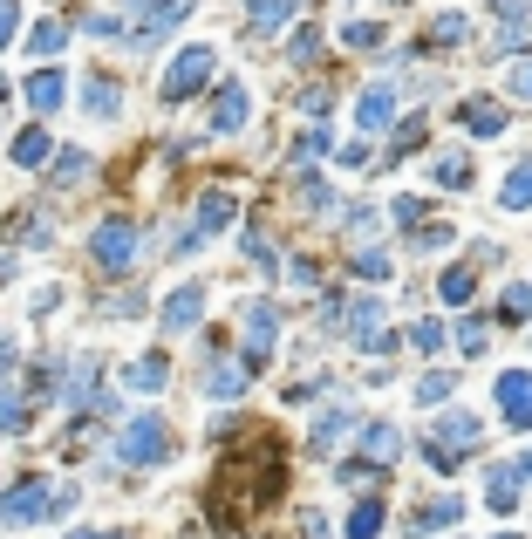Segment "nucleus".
<instances>
[{"label": "nucleus", "instance_id": "nucleus-1", "mask_svg": "<svg viewBox=\"0 0 532 539\" xmlns=\"http://www.w3.org/2000/svg\"><path fill=\"white\" fill-rule=\"evenodd\" d=\"M76 505V492H48V478H21L7 499H0V519L7 526H41V519H62Z\"/></svg>", "mask_w": 532, "mask_h": 539}, {"label": "nucleus", "instance_id": "nucleus-2", "mask_svg": "<svg viewBox=\"0 0 532 539\" xmlns=\"http://www.w3.org/2000/svg\"><path fill=\"white\" fill-rule=\"evenodd\" d=\"M478 437H485V424H478V417H464V410H451V417H437V424H430L423 458L437 464V471H457V464H464V451H471Z\"/></svg>", "mask_w": 532, "mask_h": 539}, {"label": "nucleus", "instance_id": "nucleus-3", "mask_svg": "<svg viewBox=\"0 0 532 539\" xmlns=\"http://www.w3.org/2000/svg\"><path fill=\"white\" fill-rule=\"evenodd\" d=\"M212 69H219V48H212V41H198V48H185V55L164 69L157 96H164V103H185L191 89H205V82H212Z\"/></svg>", "mask_w": 532, "mask_h": 539}, {"label": "nucleus", "instance_id": "nucleus-4", "mask_svg": "<svg viewBox=\"0 0 532 539\" xmlns=\"http://www.w3.org/2000/svg\"><path fill=\"white\" fill-rule=\"evenodd\" d=\"M116 451H123V464H164L171 458V430L157 424V417H137V424H123Z\"/></svg>", "mask_w": 532, "mask_h": 539}, {"label": "nucleus", "instance_id": "nucleus-5", "mask_svg": "<svg viewBox=\"0 0 532 539\" xmlns=\"http://www.w3.org/2000/svg\"><path fill=\"white\" fill-rule=\"evenodd\" d=\"M335 328H342L348 342L369 355V348H376V335H382V301H376V294H355V301H342V321H335Z\"/></svg>", "mask_w": 532, "mask_h": 539}, {"label": "nucleus", "instance_id": "nucleus-6", "mask_svg": "<svg viewBox=\"0 0 532 539\" xmlns=\"http://www.w3.org/2000/svg\"><path fill=\"white\" fill-rule=\"evenodd\" d=\"M89 253H96V267H103V273H123L130 260H137V232L123 226V219H110V226H96Z\"/></svg>", "mask_w": 532, "mask_h": 539}, {"label": "nucleus", "instance_id": "nucleus-7", "mask_svg": "<svg viewBox=\"0 0 532 539\" xmlns=\"http://www.w3.org/2000/svg\"><path fill=\"white\" fill-rule=\"evenodd\" d=\"M498 417L512 430H532V369H505L498 376Z\"/></svg>", "mask_w": 532, "mask_h": 539}, {"label": "nucleus", "instance_id": "nucleus-8", "mask_svg": "<svg viewBox=\"0 0 532 539\" xmlns=\"http://www.w3.org/2000/svg\"><path fill=\"white\" fill-rule=\"evenodd\" d=\"M246 110H253L246 82H219V96H212V110H205V123H212L219 137H232V130H246Z\"/></svg>", "mask_w": 532, "mask_h": 539}, {"label": "nucleus", "instance_id": "nucleus-9", "mask_svg": "<svg viewBox=\"0 0 532 539\" xmlns=\"http://www.w3.org/2000/svg\"><path fill=\"white\" fill-rule=\"evenodd\" d=\"M246 335H253V342H246V362H253V369H266L273 335H280V314L266 308V301H246Z\"/></svg>", "mask_w": 532, "mask_h": 539}, {"label": "nucleus", "instance_id": "nucleus-10", "mask_svg": "<svg viewBox=\"0 0 532 539\" xmlns=\"http://www.w3.org/2000/svg\"><path fill=\"white\" fill-rule=\"evenodd\" d=\"M198 314H205V287H178V294L157 308V328H164V335H185V328H198Z\"/></svg>", "mask_w": 532, "mask_h": 539}, {"label": "nucleus", "instance_id": "nucleus-11", "mask_svg": "<svg viewBox=\"0 0 532 539\" xmlns=\"http://www.w3.org/2000/svg\"><path fill=\"white\" fill-rule=\"evenodd\" d=\"M457 519H464V499H451V492H437V499H423L417 512H410L417 533H451Z\"/></svg>", "mask_w": 532, "mask_h": 539}, {"label": "nucleus", "instance_id": "nucleus-12", "mask_svg": "<svg viewBox=\"0 0 532 539\" xmlns=\"http://www.w3.org/2000/svg\"><path fill=\"white\" fill-rule=\"evenodd\" d=\"M485 512H498V519L519 512V471H512V464H492V471H485Z\"/></svg>", "mask_w": 532, "mask_h": 539}, {"label": "nucleus", "instance_id": "nucleus-13", "mask_svg": "<svg viewBox=\"0 0 532 539\" xmlns=\"http://www.w3.org/2000/svg\"><path fill=\"white\" fill-rule=\"evenodd\" d=\"M62 96H69V76H62V69H35V76H28V103H35V116H55L62 110Z\"/></svg>", "mask_w": 532, "mask_h": 539}, {"label": "nucleus", "instance_id": "nucleus-14", "mask_svg": "<svg viewBox=\"0 0 532 539\" xmlns=\"http://www.w3.org/2000/svg\"><path fill=\"white\" fill-rule=\"evenodd\" d=\"M164 376H171V369H164V355H137V362L123 369V389H130V396H157Z\"/></svg>", "mask_w": 532, "mask_h": 539}, {"label": "nucleus", "instance_id": "nucleus-15", "mask_svg": "<svg viewBox=\"0 0 532 539\" xmlns=\"http://www.w3.org/2000/svg\"><path fill=\"white\" fill-rule=\"evenodd\" d=\"M246 376H253V362H246V355H239V362H219V369L205 376V396H212V403H232V396L246 389Z\"/></svg>", "mask_w": 532, "mask_h": 539}, {"label": "nucleus", "instance_id": "nucleus-16", "mask_svg": "<svg viewBox=\"0 0 532 539\" xmlns=\"http://www.w3.org/2000/svg\"><path fill=\"white\" fill-rule=\"evenodd\" d=\"M389 116H396V96L389 89H362V103H355V123L376 137V130H389Z\"/></svg>", "mask_w": 532, "mask_h": 539}, {"label": "nucleus", "instance_id": "nucleus-17", "mask_svg": "<svg viewBox=\"0 0 532 539\" xmlns=\"http://www.w3.org/2000/svg\"><path fill=\"white\" fill-rule=\"evenodd\" d=\"M457 116H464V130H471V137H498V130H505V103H485V96H471Z\"/></svg>", "mask_w": 532, "mask_h": 539}, {"label": "nucleus", "instance_id": "nucleus-18", "mask_svg": "<svg viewBox=\"0 0 532 539\" xmlns=\"http://www.w3.org/2000/svg\"><path fill=\"white\" fill-rule=\"evenodd\" d=\"M232 219H239V198H232V192H205V198H198V226H205V232H226Z\"/></svg>", "mask_w": 532, "mask_h": 539}, {"label": "nucleus", "instance_id": "nucleus-19", "mask_svg": "<svg viewBox=\"0 0 532 539\" xmlns=\"http://www.w3.org/2000/svg\"><path fill=\"white\" fill-rule=\"evenodd\" d=\"M82 110H89V116H116V110H123V89L103 82V76H89V82H82Z\"/></svg>", "mask_w": 532, "mask_h": 539}, {"label": "nucleus", "instance_id": "nucleus-20", "mask_svg": "<svg viewBox=\"0 0 532 539\" xmlns=\"http://www.w3.org/2000/svg\"><path fill=\"white\" fill-rule=\"evenodd\" d=\"M287 21H294V0H253V21H246V28H253V35H280Z\"/></svg>", "mask_w": 532, "mask_h": 539}, {"label": "nucleus", "instance_id": "nucleus-21", "mask_svg": "<svg viewBox=\"0 0 532 539\" xmlns=\"http://www.w3.org/2000/svg\"><path fill=\"white\" fill-rule=\"evenodd\" d=\"M396 444H403V430H396V424H362V458L389 464V458H396Z\"/></svg>", "mask_w": 532, "mask_h": 539}, {"label": "nucleus", "instance_id": "nucleus-22", "mask_svg": "<svg viewBox=\"0 0 532 539\" xmlns=\"http://www.w3.org/2000/svg\"><path fill=\"white\" fill-rule=\"evenodd\" d=\"M498 205H505V212H526V205H532V164L505 171V185H498Z\"/></svg>", "mask_w": 532, "mask_h": 539}, {"label": "nucleus", "instance_id": "nucleus-23", "mask_svg": "<svg viewBox=\"0 0 532 539\" xmlns=\"http://www.w3.org/2000/svg\"><path fill=\"white\" fill-rule=\"evenodd\" d=\"M430 171H437V185H444V192H464V185H471V157H464V151H444Z\"/></svg>", "mask_w": 532, "mask_h": 539}, {"label": "nucleus", "instance_id": "nucleus-24", "mask_svg": "<svg viewBox=\"0 0 532 539\" xmlns=\"http://www.w3.org/2000/svg\"><path fill=\"white\" fill-rule=\"evenodd\" d=\"M382 526H389V512H382L376 499H362L355 512H348V539H376Z\"/></svg>", "mask_w": 532, "mask_h": 539}, {"label": "nucleus", "instance_id": "nucleus-25", "mask_svg": "<svg viewBox=\"0 0 532 539\" xmlns=\"http://www.w3.org/2000/svg\"><path fill=\"white\" fill-rule=\"evenodd\" d=\"M14 164H21V171L48 164V130H21V137H14Z\"/></svg>", "mask_w": 532, "mask_h": 539}, {"label": "nucleus", "instance_id": "nucleus-26", "mask_svg": "<svg viewBox=\"0 0 532 539\" xmlns=\"http://www.w3.org/2000/svg\"><path fill=\"white\" fill-rule=\"evenodd\" d=\"M28 48H35V55H55V48H69V21H35V28H28Z\"/></svg>", "mask_w": 532, "mask_h": 539}, {"label": "nucleus", "instance_id": "nucleus-27", "mask_svg": "<svg viewBox=\"0 0 532 539\" xmlns=\"http://www.w3.org/2000/svg\"><path fill=\"white\" fill-rule=\"evenodd\" d=\"M21 430H28V403L14 389H0V437H21Z\"/></svg>", "mask_w": 532, "mask_h": 539}, {"label": "nucleus", "instance_id": "nucleus-28", "mask_svg": "<svg viewBox=\"0 0 532 539\" xmlns=\"http://www.w3.org/2000/svg\"><path fill=\"white\" fill-rule=\"evenodd\" d=\"M328 144H335L328 130H307L301 144H294V157H287V171H301V164H314V157H328Z\"/></svg>", "mask_w": 532, "mask_h": 539}, {"label": "nucleus", "instance_id": "nucleus-29", "mask_svg": "<svg viewBox=\"0 0 532 539\" xmlns=\"http://www.w3.org/2000/svg\"><path fill=\"white\" fill-rule=\"evenodd\" d=\"M82 178H89V151H62V157H55V185H69V192H76Z\"/></svg>", "mask_w": 532, "mask_h": 539}, {"label": "nucleus", "instance_id": "nucleus-30", "mask_svg": "<svg viewBox=\"0 0 532 539\" xmlns=\"http://www.w3.org/2000/svg\"><path fill=\"white\" fill-rule=\"evenodd\" d=\"M471 294H478V273H471V267H451V273H444V301H451V308H464Z\"/></svg>", "mask_w": 532, "mask_h": 539}, {"label": "nucleus", "instance_id": "nucleus-31", "mask_svg": "<svg viewBox=\"0 0 532 539\" xmlns=\"http://www.w3.org/2000/svg\"><path fill=\"white\" fill-rule=\"evenodd\" d=\"M464 35H471V21H464V14H437V21H430V41H437V48H457Z\"/></svg>", "mask_w": 532, "mask_h": 539}, {"label": "nucleus", "instance_id": "nucleus-32", "mask_svg": "<svg viewBox=\"0 0 532 539\" xmlns=\"http://www.w3.org/2000/svg\"><path fill=\"white\" fill-rule=\"evenodd\" d=\"M410 342H417V348H423V355H437V348L451 342V335H444V321H437V314H423L417 328H410Z\"/></svg>", "mask_w": 532, "mask_h": 539}, {"label": "nucleus", "instance_id": "nucleus-33", "mask_svg": "<svg viewBox=\"0 0 532 539\" xmlns=\"http://www.w3.org/2000/svg\"><path fill=\"white\" fill-rule=\"evenodd\" d=\"M348 430H355V417H321V424H314V451H335Z\"/></svg>", "mask_w": 532, "mask_h": 539}, {"label": "nucleus", "instance_id": "nucleus-34", "mask_svg": "<svg viewBox=\"0 0 532 539\" xmlns=\"http://www.w3.org/2000/svg\"><path fill=\"white\" fill-rule=\"evenodd\" d=\"M14 239H28V246H48V239H55V226H48V219H35V212H21V219H14Z\"/></svg>", "mask_w": 532, "mask_h": 539}, {"label": "nucleus", "instance_id": "nucleus-35", "mask_svg": "<svg viewBox=\"0 0 532 539\" xmlns=\"http://www.w3.org/2000/svg\"><path fill=\"white\" fill-rule=\"evenodd\" d=\"M410 239H417V253H444V246H451V226H437V219H430V226H417Z\"/></svg>", "mask_w": 532, "mask_h": 539}, {"label": "nucleus", "instance_id": "nucleus-36", "mask_svg": "<svg viewBox=\"0 0 532 539\" xmlns=\"http://www.w3.org/2000/svg\"><path fill=\"white\" fill-rule=\"evenodd\" d=\"M355 273H362V280H389V253L362 246V253H355Z\"/></svg>", "mask_w": 532, "mask_h": 539}, {"label": "nucleus", "instance_id": "nucleus-37", "mask_svg": "<svg viewBox=\"0 0 532 539\" xmlns=\"http://www.w3.org/2000/svg\"><path fill=\"white\" fill-rule=\"evenodd\" d=\"M342 41H348V48H376V41H382V21H348Z\"/></svg>", "mask_w": 532, "mask_h": 539}, {"label": "nucleus", "instance_id": "nucleus-38", "mask_svg": "<svg viewBox=\"0 0 532 539\" xmlns=\"http://www.w3.org/2000/svg\"><path fill=\"white\" fill-rule=\"evenodd\" d=\"M82 28H89L96 41H116V35H130V28H123V14H89Z\"/></svg>", "mask_w": 532, "mask_h": 539}, {"label": "nucleus", "instance_id": "nucleus-39", "mask_svg": "<svg viewBox=\"0 0 532 539\" xmlns=\"http://www.w3.org/2000/svg\"><path fill=\"white\" fill-rule=\"evenodd\" d=\"M444 396H451V376H423V383H417V403H423V410H437Z\"/></svg>", "mask_w": 532, "mask_h": 539}, {"label": "nucleus", "instance_id": "nucleus-40", "mask_svg": "<svg viewBox=\"0 0 532 539\" xmlns=\"http://www.w3.org/2000/svg\"><path fill=\"white\" fill-rule=\"evenodd\" d=\"M498 314H505V321H526L532 314V287H512V294L498 301Z\"/></svg>", "mask_w": 532, "mask_h": 539}, {"label": "nucleus", "instance_id": "nucleus-41", "mask_svg": "<svg viewBox=\"0 0 532 539\" xmlns=\"http://www.w3.org/2000/svg\"><path fill=\"white\" fill-rule=\"evenodd\" d=\"M287 55H294V62H307V55H321V28H301V35L287 41Z\"/></svg>", "mask_w": 532, "mask_h": 539}, {"label": "nucleus", "instance_id": "nucleus-42", "mask_svg": "<svg viewBox=\"0 0 532 539\" xmlns=\"http://www.w3.org/2000/svg\"><path fill=\"white\" fill-rule=\"evenodd\" d=\"M498 28H526V0H492Z\"/></svg>", "mask_w": 532, "mask_h": 539}, {"label": "nucleus", "instance_id": "nucleus-43", "mask_svg": "<svg viewBox=\"0 0 532 539\" xmlns=\"http://www.w3.org/2000/svg\"><path fill=\"white\" fill-rule=\"evenodd\" d=\"M457 348H464V355H485V321H464V328H457Z\"/></svg>", "mask_w": 532, "mask_h": 539}, {"label": "nucleus", "instance_id": "nucleus-44", "mask_svg": "<svg viewBox=\"0 0 532 539\" xmlns=\"http://www.w3.org/2000/svg\"><path fill=\"white\" fill-rule=\"evenodd\" d=\"M389 219H403V226H423V198H396V205H389Z\"/></svg>", "mask_w": 532, "mask_h": 539}, {"label": "nucleus", "instance_id": "nucleus-45", "mask_svg": "<svg viewBox=\"0 0 532 539\" xmlns=\"http://www.w3.org/2000/svg\"><path fill=\"white\" fill-rule=\"evenodd\" d=\"M246 260H260V267H273L280 253H273V239H260V232H246Z\"/></svg>", "mask_w": 532, "mask_h": 539}, {"label": "nucleus", "instance_id": "nucleus-46", "mask_svg": "<svg viewBox=\"0 0 532 539\" xmlns=\"http://www.w3.org/2000/svg\"><path fill=\"white\" fill-rule=\"evenodd\" d=\"M423 130H430L423 116H417V123H403V130H396V157H403V151H417V144H423Z\"/></svg>", "mask_w": 532, "mask_h": 539}, {"label": "nucleus", "instance_id": "nucleus-47", "mask_svg": "<svg viewBox=\"0 0 532 539\" xmlns=\"http://www.w3.org/2000/svg\"><path fill=\"white\" fill-rule=\"evenodd\" d=\"M287 280H294V287H314V280H321V267H314V260H294V267H287Z\"/></svg>", "mask_w": 532, "mask_h": 539}, {"label": "nucleus", "instance_id": "nucleus-48", "mask_svg": "<svg viewBox=\"0 0 532 539\" xmlns=\"http://www.w3.org/2000/svg\"><path fill=\"white\" fill-rule=\"evenodd\" d=\"M14 14H21V7H14V0H0V48H7V41H14V28H21V21H14Z\"/></svg>", "mask_w": 532, "mask_h": 539}, {"label": "nucleus", "instance_id": "nucleus-49", "mask_svg": "<svg viewBox=\"0 0 532 539\" xmlns=\"http://www.w3.org/2000/svg\"><path fill=\"white\" fill-rule=\"evenodd\" d=\"M512 96H526V103H532V62H519V69H512Z\"/></svg>", "mask_w": 532, "mask_h": 539}, {"label": "nucleus", "instance_id": "nucleus-50", "mask_svg": "<svg viewBox=\"0 0 532 539\" xmlns=\"http://www.w3.org/2000/svg\"><path fill=\"white\" fill-rule=\"evenodd\" d=\"M307 539H335V533H328V526H321V519H307Z\"/></svg>", "mask_w": 532, "mask_h": 539}, {"label": "nucleus", "instance_id": "nucleus-51", "mask_svg": "<svg viewBox=\"0 0 532 539\" xmlns=\"http://www.w3.org/2000/svg\"><path fill=\"white\" fill-rule=\"evenodd\" d=\"M519 478H532V451H526V458H519Z\"/></svg>", "mask_w": 532, "mask_h": 539}, {"label": "nucleus", "instance_id": "nucleus-52", "mask_svg": "<svg viewBox=\"0 0 532 539\" xmlns=\"http://www.w3.org/2000/svg\"><path fill=\"white\" fill-rule=\"evenodd\" d=\"M69 539H116V533H69Z\"/></svg>", "mask_w": 532, "mask_h": 539}, {"label": "nucleus", "instance_id": "nucleus-53", "mask_svg": "<svg viewBox=\"0 0 532 539\" xmlns=\"http://www.w3.org/2000/svg\"><path fill=\"white\" fill-rule=\"evenodd\" d=\"M7 273H14V260H7V253H0V280H7Z\"/></svg>", "mask_w": 532, "mask_h": 539}, {"label": "nucleus", "instance_id": "nucleus-54", "mask_svg": "<svg viewBox=\"0 0 532 539\" xmlns=\"http://www.w3.org/2000/svg\"><path fill=\"white\" fill-rule=\"evenodd\" d=\"M498 539H519V533H498Z\"/></svg>", "mask_w": 532, "mask_h": 539}, {"label": "nucleus", "instance_id": "nucleus-55", "mask_svg": "<svg viewBox=\"0 0 532 539\" xmlns=\"http://www.w3.org/2000/svg\"><path fill=\"white\" fill-rule=\"evenodd\" d=\"M0 96H7V82H0Z\"/></svg>", "mask_w": 532, "mask_h": 539}]
</instances>
